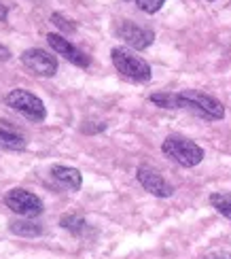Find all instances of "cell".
<instances>
[{"label": "cell", "mask_w": 231, "mask_h": 259, "mask_svg": "<svg viewBox=\"0 0 231 259\" xmlns=\"http://www.w3.org/2000/svg\"><path fill=\"white\" fill-rule=\"evenodd\" d=\"M178 100H180V109H189L197 115L206 117V119H223L225 117V106L204 92H197V90L180 92Z\"/></svg>", "instance_id": "3957f363"}, {"label": "cell", "mask_w": 231, "mask_h": 259, "mask_svg": "<svg viewBox=\"0 0 231 259\" xmlns=\"http://www.w3.org/2000/svg\"><path fill=\"white\" fill-rule=\"evenodd\" d=\"M26 138L15 127H11L7 121H0V149L5 151H21L26 149Z\"/></svg>", "instance_id": "8fae6325"}, {"label": "cell", "mask_w": 231, "mask_h": 259, "mask_svg": "<svg viewBox=\"0 0 231 259\" xmlns=\"http://www.w3.org/2000/svg\"><path fill=\"white\" fill-rule=\"evenodd\" d=\"M5 204L13 212L21 214V217H28V219L30 217H38V214L45 210V206H42V200L38 196H34V193H30L26 189H19V187L11 189L7 193Z\"/></svg>", "instance_id": "5b68a950"}, {"label": "cell", "mask_w": 231, "mask_h": 259, "mask_svg": "<svg viewBox=\"0 0 231 259\" xmlns=\"http://www.w3.org/2000/svg\"><path fill=\"white\" fill-rule=\"evenodd\" d=\"M7 106H11L13 111H17L19 115L28 117L30 121H42L47 117L45 104L38 96L30 94L26 90H13L7 94Z\"/></svg>", "instance_id": "277c9868"}, {"label": "cell", "mask_w": 231, "mask_h": 259, "mask_svg": "<svg viewBox=\"0 0 231 259\" xmlns=\"http://www.w3.org/2000/svg\"><path fill=\"white\" fill-rule=\"evenodd\" d=\"M117 36L131 49H147L155 40V32L145 26H138L134 21H121L117 26Z\"/></svg>", "instance_id": "52a82bcc"}, {"label": "cell", "mask_w": 231, "mask_h": 259, "mask_svg": "<svg viewBox=\"0 0 231 259\" xmlns=\"http://www.w3.org/2000/svg\"><path fill=\"white\" fill-rule=\"evenodd\" d=\"M206 259H231V253H221V251H218V253H212V255H208Z\"/></svg>", "instance_id": "ac0fdd59"}, {"label": "cell", "mask_w": 231, "mask_h": 259, "mask_svg": "<svg viewBox=\"0 0 231 259\" xmlns=\"http://www.w3.org/2000/svg\"><path fill=\"white\" fill-rule=\"evenodd\" d=\"M210 3H214V0H210Z\"/></svg>", "instance_id": "44dd1931"}, {"label": "cell", "mask_w": 231, "mask_h": 259, "mask_svg": "<svg viewBox=\"0 0 231 259\" xmlns=\"http://www.w3.org/2000/svg\"><path fill=\"white\" fill-rule=\"evenodd\" d=\"M7 15H9V9H7V5L3 3V0H0V21H5Z\"/></svg>", "instance_id": "d6986e66"}, {"label": "cell", "mask_w": 231, "mask_h": 259, "mask_svg": "<svg viewBox=\"0 0 231 259\" xmlns=\"http://www.w3.org/2000/svg\"><path fill=\"white\" fill-rule=\"evenodd\" d=\"M136 5L140 11H145V13L153 15V13H157V11L166 5V0H136Z\"/></svg>", "instance_id": "2e32d148"}, {"label": "cell", "mask_w": 231, "mask_h": 259, "mask_svg": "<svg viewBox=\"0 0 231 259\" xmlns=\"http://www.w3.org/2000/svg\"><path fill=\"white\" fill-rule=\"evenodd\" d=\"M9 58H11V51L5 45H0V60H9Z\"/></svg>", "instance_id": "ffe728a7"}, {"label": "cell", "mask_w": 231, "mask_h": 259, "mask_svg": "<svg viewBox=\"0 0 231 259\" xmlns=\"http://www.w3.org/2000/svg\"><path fill=\"white\" fill-rule=\"evenodd\" d=\"M210 204L216 208V212H221L223 217L231 219V198L227 196V193H212Z\"/></svg>", "instance_id": "9a60e30c"}, {"label": "cell", "mask_w": 231, "mask_h": 259, "mask_svg": "<svg viewBox=\"0 0 231 259\" xmlns=\"http://www.w3.org/2000/svg\"><path fill=\"white\" fill-rule=\"evenodd\" d=\"M21 64L36 77H53L58 70V60L45 49H26L21 53Z\"/></svg>", "instance_id": "8992f818"}, {"label": "cell", "mask_w": 231, "mask_h": 259, "mask_svg": "<svg viewBox=\"0 0 231 259\" xmlns=\"http://www.w3.org/2000/svg\"><path fill=\"white\" fill-rule=\"evenodd\" d=\"M47 42L51 45V49L58 53V56H64L70 64H74V66H81V68L89 66V62H91L89 56H87V53H83L79 47H74L72 42H70L68 38H64L62 34L49 32V34H47Z\"/></svg>", "instance_id": "9c48e42d"}, {"label": "cell", "mask_w": 231, "mask_h": 259, "mask_svg": "<svg viewBox=\"0 0 231 259\" xmlns=\"http://www.w3.org/2000/svg\"><path fill=\"white\" fill-rule=\"evenodd\" d=\"M51 177L56 179L62 187L66 189H70V191H79L81 185H83V177H81V172L76 170V168H70V166H53L51 168Z\"/></svg>", "instance_id": "30bf717a"}, {"label": "cell", "mask_w": 231, "mask_h": 259, "mask_svg": "<svg viewBox=\"0 0 231 259\" xmlns=\"http://www.w3.org/2000/svg\"><path fill=\"white\" fill-rule=\"evenodd\" d=\"M111 58L115 68L123 74V77L136 81V83H147L151 79V66L147 60H142L140 56H136L134 51H129L125 47H115L111 51Z\"/></svg>", "instance_id": "7a4b0ae2"}, {"label": "cell", "mask_w": 231, "mask_h": 259, "mask_svg": "<svg viewBox=\"0 0 231 259\" xmlns=\"http://www.w3.org/2000/svg\"><path fill=\"white\" fill-rule=\"evenodd\" d=\"M51 21H53V24H56L60 30H64V32H74V30H76V26L72 24V21L66 19L62 13H53V15H51Z\"/></svg>", "instance_id": "e0dca14e"}, {"label": "cell", "mask_w": 231, "mask_h": 259, "mask_svg": "<svg viewBox=\"0 0 231 259\" xmlns=\"http://www.w3.org/2000/svg\"><path fill=\"white\" fill-rule=\"evenodd\" d=\"M161 151L182 168H193L204 159V149L184 136H168L163 140Z\"/></svg>", "instance_id": "6da1fadb"}, {"label": "cell", "mask_w": 231, "mask_h": 259, "mask_svg": "<svg viewBox=\"0 0 231 259\" xmlns=\"http://www.w3.org/2000/svg\"><path fill=\"white\" fill-rule=\"evenodd\" d=\"M151 102L161 106V109H180V100L178 94L172 92H159V94H151Z\"/></svg>", "instance_id": "7c38bea8"}, {"label": "cell", "mask_w": 231, "mask_h": 259, "mask_svg": "<svg viewBox=\"0 0 231 259\" xmlns=\"http://www.w3.org/2000/svg\"><path fill=\"white\" fill-rule=\"evenodd\" d=\"M60 225L64 230H68L72 234H83L87 230V221L81 217V214H64V217L60 219Z\"/></svg>", "instance_id": "4fadbf2b"}, {"label": "cell", "mask_w": 231, "mask_h": 259, "mask_svg": "<svg viewBox=\"0 0 231 259\" xmlns=\"http://www.w3.org/2000/svg\"><path fill=\"white\" fill-rule=\"evenodd\" d=\"M11 232L17 236H28V238H34V236L42 234V228L32 221H13L11 223Z\"/></svg>", "instance_id": "5bb4252c"}, {"label": "cell", "mask_w": 231, "mask_h": 259, "mask_svg": "<svg viewBox=\"0 0 231 259\" xmlns=\"http://www.w3.org/2000/svg\"><path fill=\"white\" fill-rule=\"evenodd\" d=\"M136 179L140 185L145 187V191H149L151 196H155V198H170L174 193V187L170 183L163 179L157 170H153L149 166H140L136 170Z\"/></svg>", "instance_id": "ba28073f"}]
</instances>
